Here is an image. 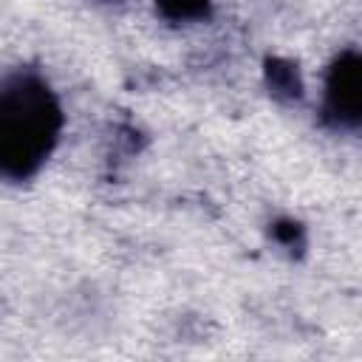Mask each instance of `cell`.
Returning <instances> with one entry per match:
<instances>
[{"label":"cell","instance_id":"1","mask_svg":"<svg viewBox=\"0 0 362 362\" xmlns=\"http://www.w3.org/2000/svg\"><path fill=\"white\" fill-rule=\"evenodd\" d=\"M62 107L51 85L34 71H14L0 82V175L31 178L54 153Z\"/></svg>","mask_w":362,"mask_h":362},{"label":"cell","instance_id":"2","mask_svg":"<svg viewBox=\"0 0 362 362\" xmlns=\"http://www.w3.org/2000/svg\"><path fill=\"white\" fill-rule=\"evenodd\" d=\"M322 119L337 130H356L362 122V59L356 48L339 51L328 65Z\"/></svg>","mask_w":362,"mask_h":362},{"label":"cell","instance_id":"3","mask_svg":"<svg viewBox=\"0 0 362 362\" xmlns=\"http://www.w3.org/2000/svg\"><path fill=\"white\" fill-rule=\"evenodd\" d=\"M263 79H266L269 93L280 102H297L305 88L297 62H291L286 57H269L266 68H263Z\"/></svg>","mask_w":362,"mask_h":362},{"label":"cell","instance_id":"4","mask_svg":"<svg viewBox=\"0 0 362 362\" xmlns=\"http://www.w3.org/2000/svg\"><path fill=\"white\" fill-rule=\"evenodd\" d=\"M156 8L170 23H201L212 11V0H156Z\"/></svg>","mask_w":362,"mask_h":362},{"label":"cell","instance_id":"5","mask_svg":"<svg viewBox=\"0 0 362 362\" xmlns=\"http://www.w3.org/2000/svg\"><path fill=\"white\" fill-rule=\"evenodd\" d=\"M272 235H274V240L277 243H283L286 249H300L303 243H305V232H303V226L297 223V221H277L274 226H272Z\"/></svg>","mask_w":362,"mask_h":362}]
</instances>
